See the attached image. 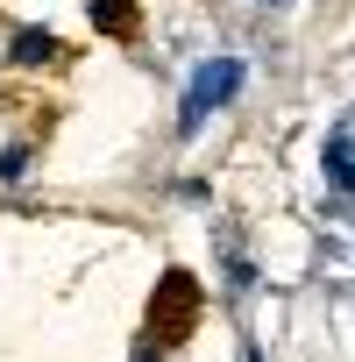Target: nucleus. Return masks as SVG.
<instances>
[{
    "label": "nucleus",
    "instance_id": "nucleus-1",
    "mask_svg": "<svg viewBox=\"0 0 355 362\" xmlns=\"http://www.w3.org/2000/svg\"><path fill=\"white\" fill-rule=\"evenodd\" d=\"M235 86H242V57H214V64H199V71H192V93H185V128H199L214 107H228Z\"/></svg>",
    "mask_w": 355,
    "mask_h": 362
},
{
    "label": "nucleus",
    "instance_id": "nucleus-4",
    "mask_svg": "<svg viewBox=\"0 0 355 362\" xmlns=\"http://www.w3.org/2000/svg\"><path fill=\"white\" fill-rule=\"evenodd\" d=\"M50 50H57V43H50V36H36V29H29V36H15V64H43Z\"/></svg>",
    "mask_w": 355,
    "mask_h": 362
},
{
    "label": "nucleus",
    "instance_id": "nucleus-2",
    "mask_svg": "<svg viewBox=\"0 0 355 362\" xmlns=\"http://www.w3.org/2000/svg\"><path fill=\"white\" fill-rule=\"evenodd\" d=\"M320 163H327V185H341V192H355V135H327V149H320Z\"/></svg>",
    "mask_w": 355,
    "mask_h": 362
},
{
    "label": "nucleus",
    "instance_id": "nucleus-3",
    "mask_svg": "<svg viewBox=\"0 0 355 362\" xmlns=\"http://www.w3.org/2000/svg\"><path fill=\"white\" fill-rule=\"evenodd\" d=\"M93 22H107L114 36H128V29H135V8H128V0H100V8H93Z\"/></svg>",
    "mask_w": 355,
    "mask_h": 362
},
{
    "label": "nucleus",
    "instance_id": "nucleus-5",
    "mask_svg": "<svg viewBox=\"0 0 355 362\" xmlns=\"http://www.w3.org/2000/svg\"><path fill=\"white\" fill-rule=\"evenodd\" d=\"M135 362H156V355H149V348H142V355H135Z\"/></svg>",
    "mask_w": 355,
    "mask_h": 362
}]
</instances>
